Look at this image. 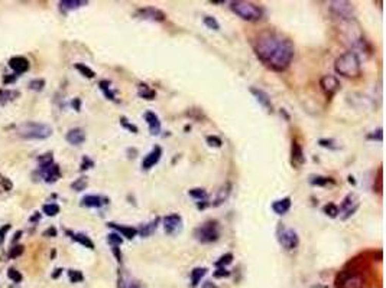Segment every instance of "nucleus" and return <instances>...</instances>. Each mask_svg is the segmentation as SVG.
Segmentation results:
<instances>
[{
    "instance_id": "f257e3e1",
    "label": "nucleus",
    "mask_w": 386,
    "mask_h": 288,
    "mask_svg": "<svg viewBox=\"0 0 386 288\" xmlns=\"http://www.w3.org/2000/svg\"><path fill=\"white\" fill-rule=\"evenodd\" d=\"M253 51L265 67L275 72H284L292 62L295 46L285 35L273 29H265L253 39Z\"/></svg>"
},
{
    "instance_id": "f03ea898",
    "label": "nucleus",
    "mask_w": 386,
    "mask_h": 288,
    "mask_svg": "<svg viewBox=\"0 0 386 288\" xmlns=\"http://www.w3.org/2000/svg\"><path fill=\"white\" fill-rule=\"evenodd\" d=\"M334 71L339 75L350 79H356L362 75V61L360 56L353 51L341 53L334 61Z\"/></svg>"
},
{
    "instance_id": "7ed1b4c3",
    "label": "nucleus",
    "mask_w": 386,
    "mask_h": 288,
    "mask_svg": "<svg viewBox=\"0 0 386 288\" xmlns=\"http://www.w3.org/2000/svg\"><path fill=\"white\" fill-rule=\"evenodd\" d=\"M17 136L24 140H47L52 136V127L45 122L26 121L17 127Z\"/></svg>"
},
{
    "instance_id": "20e7f679",
    "label": "nucleus",
    "mask_w": 386,
    "mask_h": 288,
    "mask_svg": "<svg viewBox=\"0 0 386 288\" xmlns=\"http://www.w3.org/2000/svg\"><path fill=\"white\" fill-rule=\"evenodd\" d=\"M230 10L240 19L247 20V22H258L263 17V9L252 3V2H245V0H234L230 2Z\"/></svg>"
},
{
    "instance_id": "39448f33",
    "label": "nucleus",
    "mask_w": 386,
    "mask_h": 288,
    "mask_svg": "<svg viewBox=\"0 0 386 288\" xmlns=\"http://www.w3.org/2000/svg\"><path fill=\"white\" fill-rule=\"evenodd\" d=\"M194 238L200 243H213L220 238V228L217 220H206L200 227L194 229Z\"/></svg>"
},
{
    "instance_id": "423d86ee",
    "label": "nucleus",
    "mask_w": 386,
    "mask_h": 288,
    "mask_svg": "<svg viewBox=\"0 0 386 288\" xmlns=\"http://www.w3.org/2000/svg\"><path fill=\"white\" fill-rule=\"evenodd\" d=\"M328 10L340 22L356 20L355 6L350 2H346V0H334V2H330L328 3Z\"/></svg>"
},
{
    "instance_id": "0eeeda50",
    "label": "nucleus",
    "mask_w": 386,
    "mask_h": 288,
    "mask_svg": "<svg viewBox=\"0 0 386 288\" xmlns=\"http://www.w3.org/2000/svg\"><path fill=\"white\" fill-rule=\"evenodd\" d=\"M277 238H278L279 245L285 251L297 250L298 245H300L298 232L293 228L284 227V223H279L278 231H277Z\"/></svg>"
},
{
    "instance_id": "6e6552de",
    "label": "nucleus",
    "mask_w": 386,
    "mask_h": 288,
    "mask_svg": "<svg viewBox=\"0 0 386 288\" xmlns=\"http://www.w3.org/2000/svg\"><path fill=\"white\" fill-rule=\"evenodd\" d=\"M364 278L356 271H341L336 278V288H363Z\"/></svg>"
},
{
    "instance_id": "1a4fd4ad",
    "label": "nucleus",
    "mask_w": 386,
    "mask_h": 288,
    "mask_svg": "<svg viewBox=\"0 0 386 288\" xmlns=\"http://www.w3.org/2000/svg\"><path fill=\"white\" fill-rule=\"evenodd\" d=\"M162 225L163 231L168 236H174L179 234L184 228V220H182V216L179 213H170L167 215L165 218H162Z\"/></svg>"
},
{
    "instance_id": "9d476101",
    "label": "nucleus",
    "mask_w": 386,
    "mask_h": 288,
    "mask_svg": "<svg viewBox=\"0 0 386 288\" xmlns=\"http://www.w3.org/2000/svg\"><path fill=\"white\" fill-rule=\"evenodd\" d=\"M359 206H360V202H359L357 195H356V193H348L347 196L341 200V205H340L339 208L340 213H343V215L340 216L341 220H346L348 219L350 216H353V215L357 212Z\"/></svg>"
},
{
    "instance_id": "9b49d317",
    "label": "nucleus",
    "mask_w": 386,
    "mask_h": 288,
    "mask_svg": "<svg viewBox=\"0 0 386 288\" xmlns=\"http://www.w3.org/2000/svg\"><path fill=\"white\" fill-rule=\"evenodd\" d=\"M320 88L324 92L325 97L332 99L341 88L340 79L336 75H323L320 78Z\"/></svg>"
},
{
    "instance_id": "f8f14e48",
    "label": "nucleus",
    "mask_w": 386,
    "mask_h": 288,
    "mask_svg": "<svg viewBox=\"0 0 386 288\" xmlns=\"http://www.w3.org/2000/svg\"><path fill=\"white\" fill-rule=\"evenodd\" d=\"M135 16L142 20H149V22L161 23L165 22L167 15L163 13L161 9H156L154 6H148V8H139L135 12Z\"/></svg>"
},
{
    "instance_id": "ddd939ff",
    "label": "nucleus",
    "mask_w": 386,
    "mask_h": 288,
    "mask_svg": "<svg viewBox=\"0 0 386 288\" xmlns=\"http://www.w3.org/2000/svg\"><path fill=\"white\" fill-rule=\"evenodd\" d=\"M39 175L47 183H55L61 177V169L57 163H49L45 166H39Z\"/></svg>"
},
{
    "instance_id": "4468645a",
    "label": "nucleus",
    "mask_w": 386,
    "mask_h": 288,
    "mask_svg": "<svg viewBox=\"0 0 386 288\" xmlns=\"http://www.w3.org/2000/svg\"><path fill=\"white\" fill-rule=\"evenodd\" d=\"M161 157H162V149H161V146H154L152 150L148 153L146 156L143 157V160H142V170H143V172L151 170L152 167H155L159 163Z\"/></svg>"
},
{
    "instance_id": "2eb2a0df",
    "label": "nucleus",
    "mask_w": 386,
    "mask_h": 288,
    "mask_svg": "<svg viewBox=\"0 0 386 288\" xmlns=\"http://www.w3.org/2000/svg\"><path fill=\"white\" fill-rule=\"evenodd\" d=\"M305 153H304V149L302 146L297 140H292L291 143V164L295 169H301L304 164H305Z\"/></svg>"
},
{
    "instance_id": "dca6fc26",
    "label": "nucleus",
    "mask_w": 386,
    "mask_h": 288,
    "mask_svg": "<svg viewBox=\"0 0 386 288\" xmlns=\"http://www.w3.org/2000/svg\"><path fill=\"white\" fill-rule=\"evenodd\" d=\"M143 118H145L148 127H149V133L152 136H159L161 131H162V124H161L159 117L154 111H146V113L143 114Z\"/></svg>"
},
{
    "instance_id": "f3484780",
    "label": "nucleus",
    "mask_w": 386,
    "mask_h": 288,
    "mask_svg": "<svg viewBox=\"0 0 386 288\" xmlns=\"http://www.w3.org/2000/svg\"><path fill=\"white\" fill-rule=\"evenodd\" d=\"M250 92H252V95L256 98V101H258L268 113H272V111H273V106H272V101H270V97L268 92H265L263 90H261V88H256V87H250Z\"/></svg>"
},
{
    "instance_id": "a211bd4d",
    "label": "nucleus",
    "mask_w": 386,
    "mask_h": 288,
    "mask_svg": "<svg viewBox=\"0 0 386 288\" xmlns=\"http://www.w3.org/2000/svg\"><path fill=\"white\" fill-rule=\"evenodd\" d=\"M108 228L115 229V232H117L122 238H126V239H133L135 236H138V229L135 227H127V225H120V223H116V222H108Z\"/></svg>"
},
{
    "instance_id": "6ab92c4d",
    "label": "nucleus",
    "mask_w": 386,
    "mask_h": 288,
    "mask_svg": "<svg viewBox=\"0 0 386 288\" xmlns=\"http://www.w3.org/2000/svg\"><path fill=\"white\" fill-rule=\"evenodd\" d=\"M108 197L100 196V195H87L81 199V206L84 208H103L108 205Z\"/></svg>"
},
{
    "instance_id": "aec40b11",
    "label": "nucleus",
    "mask_w": 386,
    "mask_h": 288,
    "mask_svg": "<svg viewBox=\"0 0 386 288\" xmlns=\"http://www.w3.org/2000/svg\"><path fill=\"white\" fill-rule=\"evenodd\" d=\"M117 288H142V287H140L139 281H136L135 278H132L131 275L126 273L124 270H119V274H117Z\"/></svg>"
},
{
    "instance_id": "412c9836",
    "label": "nucleus",
    "mask_w": 386,
    "mask_h": 288,
    "mask_svg": "<svg viewBox=\"0 0 386 288\" xmlns=\"http://www.w3.org/2000/svg\"><path fill=\"white\" fill-rule=\"evenodd\" d=\"M230 195H232V183L226 182L223 186L218 189V192H217V196L216 199H214V202H211L210 205L214 206V208L223 205V203H226V202L229 200Z\"/></svg>"
},
{
    "instance_id": "4be33fe9",
    "label": "nucleus",
    "mask_w": 386,
    "mask_h": 288,
    "mask_svg": "<svg viewBox=\"0 0 386 288\" xmlns=\"http://www.w3.org/2000/svg\"><path fill=\"white\" fill-rule=\"evenodd\" d=\"M65 140L71 146H81L85 141V131L83 129H80V127L68 130L67 134H65Z\"/></svg>"
},
{
    "instance_id": "5701e85b",
    "label": "nucleus",
    "mask_w": 386,
    "mask_h": 288,
    "mask_svg": "<svg viewBox=\"0 0 386 288\" xmlns=\"http://www.w3.org/2000/svg\"><path fill=\"white\" fill-rule=\"evenodd\" d=\"M291 206H292V199L289 196H285L282 197V199L275 200V202L272 203V211L277 213V215H279V216H282V215H285V213L289 212Z\"/></svg>"
},
{
    "instance_id": "b1692460",
    "label": "nucleus",
    "mask_w": 386,
    "mask_h": 288,
    "mask_svg": "<svg viewBox=\"0 0 386 288\" xmlns=\"http://www.w3.org/2000/svg\"><path fill=\"white\" fill-rule=\"evenodd\" d=\"M9 67L12 68V71L15 74H24L29 69V61L25 58V56H13L10 61H9Z\"/></svg>"
},
{
    "instance_id": "393cba45",
    "label": "nucleus",
    "mask_w": 386,
    "mask_h": 288,
    "mask_svg": "<svg viewBox=\"0 0 386 288\" xmlns=\"http://www.w3.org/2000/svg\"><path fill=\"white\" fill-rule=\"evenodd\" d=\"M159 222H161V218H159V216H156V218L151 220V222L140 225L139 228H136V229H138V235L142 236V238H148V236H151L152 234L156 232V229H158V227H159Z\"/></svg>"
},
{
    "instance_id": "a878e982",
    "label": "nucleus",
    "mask_w": 386,
    "mask_h": 288,
    "mask_svg": "<svg viewBox=\"0 0 386 288\" xmlns=\"http://www.w3.org/2000/svg\"><path fill=\"white\" fill-rule=\"evenodd\" d=\"M87 5H88L87 0H61V2L58 3L61 12H64V13L72 12V10H77V9L83 8V6H87Z\"/></svg>"
},
{
    "instance_id": "bb28decb",
    "label": "nucleus",
    "mask_w": 386,
    "mask_h": 288,
    "mask_svg": "<svg viewBox=\"0 0 386 288\" xmlns=\"http://www.w3.org/2000/svg\"><path fill=\"white\" fill-rule=\"evenodd\" d=\"M65 234L70 236L72 241H76L80 245H83L84 248H88V250H94V242L85 235V234H81V232H72V231H65Z\"/></svg>"
},
{
    "instance_id": "cd10ccee",
    "label": "nucleus",
    "mask_w": 386,
    "mask_h": 288,
    "mask_svg": "<svg viewBox=\"0 0 386 288\" xmlns=\"http://www.w3.org/2000/svg\"><path fill=\"white\" fill-rule=\"evenodd\" d=\"M138 97L146 101H154L156 98V91L154 88H151L148 84L140 83L138 84Z\"/></svg>"
},
{
    "instance_id": "c85d7f7f",
    "label": "nucleus",
    "mask_w": 386,
    "mask_h": 288,
    "mask_svg": "<svg viewBox=\"0 0 386 288\" xmlns=\"http://www.w3.org/2000/svg\"><path fill=\"white\" fill-rule=\"evenodd\" d=\"M308 182L311 186H316V188H325L327 184H334V179L328 177V176H321V175H311L309 176Z\"/></svg>"
},
{
    "instance_id": "c756f323",
    "label": "nucleus",
    "mask_w": 386,
    "mask_h": 288,
    "mask_svg": "<svg viewBox=\"0 0 386 288\" xmlns=\"http://www.w3.org/2000/svg\"><path fill=\"white\" fill-rule=\"evenodd\" d=\"M206 274H207V268H206V266H197V268H194L193 271H191V275H190L191 287H198V284H200L201 280L204 278Z\"/></svg>"
},
{
    "instance_id": "7c9ffc66",
    "label": "nucleus",
    "mask_w": 386,
    "mask_h": 288,
    "mask_svg": "<svg viewBox=\"0 0 386 288\" xmlns=\"http://www.w3.org/2000/svg\"><path fill=\"white\" fill-rule=\"evenodd\" d=\"M99 87H100L101 92L104 94V97H106V98L110 99V101H115V102H117L116 92L112 90V83H110V81H107V79H101L100 83H99Z\"/></svg>"
},
{
    "instance_id": "2f4dec72",
    "label": "nucleus",
    "mask_w": 386,
    "mask_h": 288,
    "mask_svg": "<svg viewBox=\"0 0 386 288\" xmlns=\"http://www.w3.org/2000/svg\"><path fill=\"white\" fill-rule=\"evenodd\" d=\"M188 195L195 199V200H207L209 199V193H207V190L203 189V188H193V189L188 190Z\"/></svg>"
},
{
    "instance_id": "473e14b6",
    "label": "nucleus",
    "mask_w": 386,
    "mask_h": 288,
    "mask_svg": "<svg viewBox=\"0 0 386 288\" xmlns=\"http://www.w3.org/2000/svg\"><path fill=\"white\" fill-rule=\"evenodd\" d=\"M74 67H76V69H77V71L80 72V74H81V75L85 76V78H88V79H93L94 76H96V72H94L93 69L90 68V67H87L85 64H81V62H78V64H76Z\"/></svg>"
},
{
    "instance_id": "72a5a7b5",
    "label": "nucleus",
    "mask_w": 386,
    "mask_h": 288,
    "mask_svg": "<svg viewBox=\"0 0 386 288\" xmlns=\"http://www.w3.org/2000/svg\"><path fill=\"white\" fill-rule=\"evenodd\" d=\"M233 259H234V255H233L232 252H227V254H224V255H222V257L217 259L214 265H216L217 268H226V266L232 264Z\"/></svg>"
},
{
    "instance_id": "f704fd0d",
    "label": "nucleus",
    "mask_w": 386,
    "mask_h": 288,
    "mask_svg": "<svg viewBox=\"0 0 386 288\" xmlns=\"http://www.w3.org/2000/svg\"><path fill=\"white\" fill-rule=\"evenodd\" d=\"M323 212H324L328 218H332V219L337 218V216L340 215L339 206L336 205V203H333V202H328L327 205H324V208H323Z\"/></svg>"
},
{
    "instance_id": "c9c22d12",
    "label": "nucleus",
    "mask_w": 386,
    "mask_h": 288,
    "mask_svg": "<svg viewBox=\"0 0 386 288\" xmlns=\"http://www.w3.org/2000/svg\"><path fill=\"white\" fill-rule=\"evenodd\" d=\"M119 121H120V126L123 127L124 130H127L129 133H133V134H138L139 133V129H138V126H135L133 122H131L124 115H122L120 118H119Z\"/></svg>"
},
{
    "instance_id": "e433bc0d",
    "label": "nucleus",
    "mask_w": 386,
    "mask_h": 288,
    "mask_svg": "<svg viewBox=\"0 0 386 288\" xmlns=\"http://www.w3.org/2000/svg\"><path fill=\"white\" fill-rule=\"evenodd\" d=\"M203 22H204V25H206L209 29H211V31H220V23H218V20H217L214 16H204V17H203Z\"/></svg>"
},
{
    "instance_id": "4c0bfd02",
    "label": "nucleus",
    "mask_w": 386,
    "mask_h": 288,
    "mask_svg": "<svg viewBox=\"0 0 386 288\" xmlns=\"http://www.w3.org/2000/svg\"><path fill=\"white\" fill-rule=\"evenodd\" d=\"M60 211H61V208L57 203H47V205L42 206V212L45 213L47 216H57L60 213Z\"/></svg>"
},
{
    "instance_id": "58836bf2",
    "label": "nucleus",
    "mask_w": 386,
    "mask_h": 288,
    "mask_svg": "<svg viewBox=\"0 0 386 288\" xmlns=\"http://www.w3.org/2000/svg\"><path fill=\"white\" fill-rule=\"evenodd\" d=\"M13 97H19V92L17 91H9V90H0V104L2 106H5L8 101L10 99H15Z\"/></svg>"
},
{
    "instance_id": "ea45409f",
    "label": "nucleus",
    "mask_w": 386,
    "mask_h": 288,
    "mask_svg": "<svg viewBox=\"0 0 386 288\" xmlns=\"http://www.w3.org/2000/svg\"><path fill=\"white\" fill-rule=\"evenodd\" d=\"M88 186V180L87 177H78L74 182L71 183V189L76 190V192H83L85 190V188Z\"/></svg>"
},
{
    "instance_id": "a19ab883",
    "label": "nucleus",
    "mask_w": 386,
    "mask_h": 288,
    "mask_svg": "<svg viewBox=\"0 0 386 288\" xmlns=\"http://www.w3.org/2000/svg\"><path fill=\"white\" fill-rule=\"evenodd\" d=\"M318 144L323 147V149H328V150H339L340 146L336 143V140L333 138H320L318 140Z\"/></svg>"
},
{
    "instance_id": "79ce46f5",
    "label": "nucleus",
    "mask_w": 386,
    "mask_h": 288,
    "mask_svg": "<svg viewBox=\"0 0 386 288\" xmlns=\"http://www.w3.org/2000/svg\"><path fill=\"white\" fill-rule=\"evenodd\" d=\"M107 243L110 246H120L123 243V238L119 235L117 232H112L107 235Z\"/></svg>"
},
{
    "instance_id": "37998d69",
    "label": "nucleus",
    "mask_w": 386,
    "mask_h": 288,
    "mask_svg": "<svg viewBox=\"0 0 386 288\" xmlns=\"http://www.w3.org/2000/svg\"><path fill=\"white\" fill-rule=\"evenodd\" d=\"M206 141H207L210 147H214V149H220L223 146V140L218 136H207Z\"/></svg>"
},
{
    "instance_id": "c03bdc74",
    "label": "nucleus",
    "mask_w": 386,
    "mask_h": 288,
    "mask_svg": "<svg viewBox=\"0 0 386 288\" xmlns=\"http://www.w3.org/2000/svg\"><path fill=\"white\" fill-rule=\"evenodd\" d=\"M366 138H367V140H372V141H379V143H380V141L383 140V130L379 127L378 130L369 133V134L366 136Z\"/></svg>"
},
{
    "instance_id": "a18cd8bd",
    "label": "nucleus",
    "mask_w": 386,
    "mask_h": 288,
    "mask_svg": "<svg viewBox=\"0 0 386 288\" xmlns=\"http://www.w3.org/2000/svg\"><path fill=\"white\" fill-rule=\"evenodd\" d=\"M28 87L32 91H42L44 87H45V79H32Z\"/></svg>"
},
{
    "instance_id": "49530a36",
    "label": "nucleus",
    "mask_w": 386,
    "mask_h": 288,
    "mask_svg": "<svg viewBox=\"0 0 386 288\" xmlns=\"http://www.w3.org/2000/svg\"><path fill=\"white\" fill-rule=\"evenodd\" d=\"M68 277H70L71 282H81V281L84 280V275L81 271H78V270H70L68 271Z\"/></svg>"
},
{
    "instance_id": "de8ad7c7",
    "label": "nucleus",
    "mask_w": 386,
    "mask_h": 288,
    "mask_svg": "<svg viewBox=\"0 0 386 288\" xmlns=\"http://www.w3.org/2000/svg\"><path fill=\"white\" fill-rule=\"evenodd\" d=\"M8 277L10 278V280L13 281V282H16V284H19L21 281H22V274L19 273L17 270H15V268H9L8 270Z\"/></svg>"
},
{
    "instance_id": "09e8293b",
    "label": "nucleus",
    "mask_w": 386,
    "mask_h": 288,
    "mask_svg": "<svg viewBox=\"0 0 386 288\" xmlns=\"http://www.w3.org/2000/svg\"><path fill=\"white\" fill-rule=\"evenodd\" d=\"M39 166H45V164H49V163H54V157H52V153H47V154H42L38 157Z\"/></svg>"
},
{
    "instance_id": "8fccbe9b",
    "label": "nucleus",
    "mask_w": 386,
    "mask_h": 288,
    "mask_svg": "<svg viewBox=\"0 0 386 288\" xmlns=\"http://www.w3.org/2000/svg\"><path fill=\"white\" fill-rule=\"evenodd\" d=\"M24 251H25V246H22V245H16V246H13V248H10V251H9V257L10 258L21 257V255L24 254Z\"/></svg>"
},
{
    "instance_id": "3c124183",
    "label": "nucleus",
    "mask_w": 386,
    "mask_h": 288,
    "mask_svg": "<svg viewBox=\"0 0 386 288\" xmlns=\"http://www.w3.org/2000/svg\"><path fill=\"white\" fill-rule=\"evenodd\" d=\"M230 271H227L226 268H217L216 271L213 273V277L214 278H227V277H230Z\"/></svg>"
},
{
    "instance_id": "603ef678",
    "label": "nucleus",
    "mask_w": 386,
    "mask_h": 288,
    "mask_svg": "<svg viewBox=\"0 0 386 288\" xmlns=\"http://www.w3.org/2000/svg\"><path fill=\"white\" fill-rule=\"evenodd\" d=\"M91 167H94V161L88 156H84L83 157V161H81V166H80V169L84 172V170H88V169H91Z\"/></svg>"
},
{
    "instance_id": "864d4df0",
    "label": "nucleus",
    "mask_w": 386,
    "mask_h": 288,
    "mask_svg": "<svg viewBox=\"0 0 386 288\" xmlns=\"http://www.w3.org/2000/svg\"><path fill=\"white\" fill-rule=\"evenodd\" d=\"M0 184H2L3 190H6V192L13 189V183L10 182L9 179H6V177H3V176H0Z\"/></svg>"
},
{
    "instance_id": "5fc2aeb1",
    "label": "nucleus",
    "mask_w": 386,
    "mask_h": 288,
    "mask_svg": "<svg viewBox=\"0 0 386 288\" xmlns=\"http://www.w3.org/2000/svg\"><path fill=\"white\" fill-rule=\"evenodd\" d=\"M112 252H113V255L117 259V262L119 264H122V261H123V254H122V251H120V246H112Z\"/></svg>"
},
{
    "instance_id": "6e6d98bb",
    "label": "nucleus",
    "mask_w": 386,
    "mask_h": 288,
    "mask_svg": "<svg viewBox=\"0 0 386 288\" xmlns=\"http://www.w3.org/2000/svg\"><path fill=\"white\" fill-rule=\"evenodd\" d=\"M10 231V225H5V227L0 228V245L5 242V238H6V234Z\"/></svg>"
},
{
    "instance_id": "4d7b16f0",
    "label": "nucleus",
    "mask_w": 386,
    "mask_h": 288,
    "mask_svg": "<svg viewBox=\"0 0 386 288\" xmlns=\"http://www.w3.org/2000/svg\"><path fill=\"white\" fill-rule=\"evenodd\" d=\"M376 182H378V188H376V192L378 193H380L382 192V167H379V170H378V177H376Z\"/></svg>"
},
{
    "instance_id": "13d9d810",
    "label": "nucleus",
    "mask_w": 386,
    "mask_h": 288,
    "mask_svg": "<svg viewBox=\"0 0 386 288\" xmlns=\"http://www.w3.org/2000/svg\"><path fill=\"white\" fill-rule=\"evenodd\" d=\"M210 205V202H209V199L207 200H200V202H197V208L200 209V211H203V209H206V208H209Z\"/></svg>"
},
{
    "instance_id": "bf43d9fd",
    "label": "nucleus",
    "mask_w": 386,
    "mask_h": 288,
    "mask_svg": "<svg viewBox=\"0 0 386 288\" xmlns=\"http://www.w3.org/2000/svg\"><path fill=\"white\" fill-rule=\"evenodd\" d=\"M44 236L54 238V236H57V229H55V228H49V229H47V231L44 232Z\"/></svg>"
},
{
    "instance_id": "052dcab7",
    "label": "nucleus",
    "mask_w": 386,
    "mask_h": 288,
    "mask_svg": "<svg viewBox=\"0 0 386 288\" xmlns=\"http://www.w3.org/2000/svg\"><path fill=\"white\" fill-rule=\"evenodd\" d=\"M71 104H72V107H74V110H76V111H80V110H81V99L80 98H74Z\"/></svg>"
},
{
    "instance_id": "680f3d73",
    "label": "nucleus",
    "mask_w": 386,
    "mask_h": 288,
    "mask_svg": "<svg viewBox=\"0 0 386 288\" xmlns=\"http://www.w3.org/2000/svg\"><path fill=\"white\" fill-rule=\"evenodd\" d=\"M15 81H16V75L15 76H6V78H5V84H10V83L13 84Z\"/></svg>"
},
{
    "instance_id": "e2e57ef3",
    "label": "nucleus",
    "mask_w": 386,
    "mask_h": 288,
    "mask_svg": "<svg viewBox=\"0 0 386 288\" xmlns=\"http://www.w3.org/2000/svg\"><path fill=\"white\" fill-rule=\"evenodd\" d=\"M61 273H62V268H57V270H55V273L52 274V278H57V277H60V275H61Z\"/></svg>"
},
{
    "instance_id": "0e129e2a",
    "label": "nucleus",
    "mask_w": 386,
    "mask_h": 288,
    "mask_svg": "<svg viewBox=\"0 0 386 288\" xmlns=\"http://www.w3.org/2000/svg\"><path fill=\"white\" fill-rule=\"evenodd\" d=\"M210 3H211V5H224L226 2H224V0H211Z\"/></svg>"
},
{
    "instance_id": "69168bd1",
    "label": "nucleus",
    "mask_w": 386,
    "mask_h": 288,
    "mask_svg": "<svg viewBox=\"0 0 386 288\" xmlns=\"http://www.w3.org/2000/svg\"><path fill=\"white\" fill-rule=\"evenodd\" d=\"M21 235H22V231H17L15 234V238H13V241H17L19 238H21Z\"/></svg>"
},
{
    "instance_id": "338daca9",
    "label": "nucleus",
    "mask_w": 386,
    "mask_h": 288,
    "mask_svg": "<svg viewBox=\"0 0 386 288\" xmlns=\"http://www.w3.org/2000/svg\"><path fill=\"white\" fill-rule=\"evenodd\" d=\"M348 183H350V184H356V180L353 176H348Z\"/></svg>"
}]
</instances>
